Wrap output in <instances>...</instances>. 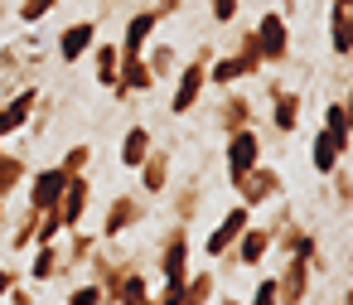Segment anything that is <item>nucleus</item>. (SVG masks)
Segmentation results:
<instances>
[{
  "mask_svg": "<svg viewBox=\"0 0 353 305\" xmlns=\"http://www.w3.org/2000/svg\"><path fill=\"white\" fill-rule=\"evenodd\" d=\"M150 218V204H145V194H112L107 199V213H102V242H121L126 233H136L141 223Z\"/></svg>",
  "mask_w": 353,
  "mask_h": 305,
  "instance_id": "4",
  "label": "nucleus"
},
{
  "mask_svg": "<svg viewBox=\"0 0 353 305\" xmlns=\"http://www.w3.org/2000/svg\"><path fill=\"white\" fill-rule=\"evenodd\" d=\"M136 179H141V194H145V199H160V194L174 184V160H170V150L155 146V150L136 165Z\"/></svg>",
  "mask_w": 353,
  "mask_h": 305,
  "instance_id": "19",
  "label": "nucleus"
},
{
  "mask_svg": "<svg viewBox=\"0 0 353 305\" xmlns=\"http://www.w3.org/2000/svg\"><path fill=\"white\" fill-rule=\"evenodd\" d=\"M107 6H112V0H107Z\"/></svg>",
  "mask_w": 353,
  "mask_h": 305,
  "instance_id": "55",
  "label": "nucleus"
},
{
  "mask_svg": "<svg viewBox=\"0 0 353 305\" xmlns=\"http://www.w3.org/2000/svg\"><path fill=\"white\" fill-rule=\"evenodd\" d=\"M63 184H68V175H63L59 165L30 170V179H25V208H34V213L54 208V204H59V194H63Z\"/></svg>",
  "mask_w": 353,
  "mask_h": 305,
  "instance_id": "15",
  "label": "nucleus"
},
{
  "mask_svg": "<svg viewBox=\"0 0 353 305\" xmlns=\"http://www.w3.org/2000/svg\"><path fill=\"white\" fill-rule=\"evenodd\" d=\"M343 160H348V146H339L329 131H314V136H310V170H314L319 179H329Z\"/></svg>",
  "mask_w": 353,
  "mask_h": 305,
  "instance_id": "22",
  "label": "nucleus"
},
{
  "mask_svg": "<svg viewBox=\"0 0 353 305\" xmlns=\"http://www.w3.org/2000/svg\"><path fill=\"white\" fill-rule=\"evenodd\" d=\"M10 218V199H0V223H6Z\"/></svg>",
  "mask_w": 353,
  "mask_h": 305,
  "instance_id": "49",
  "label": "nucleus"
},
{
  "mask_svg": "<svg viewBox=\"0 0 353 305\" xmlns=\"http://www.w3.org/2000/svg\"><path fill=\"white\" fill-rule=\"evenodd\" d=\"M97 35H102V25H97V20H73V25H63V30H59V39H54V44H59V63H68V68H73V63H83V59L92 54Z\"/></svg>",
  "mask_w": 353,
  "mask_h": 305,
  "instance_id": "14",
  "label": "nucleus"
},
{
  "mask_svg": "<svg viewBox=\"0 0 353 305\" xmlns=\"http://www.w3.org/2000/svg\"><path fill=\"white\" fill-rule=\"evenodd\" d=\"M25 179H30V160H25V155H15V150H0V199L20 194V189H25Z\"/></svg>",
  "mask_w": 353,
  "mask_h": 305,
  "instance_id": "31",
  "label": "nucleus"
},
{
  "mask_svg": "<svg viewBox=\"0 0 353 305\" xmlns=\"http://www.w3.org/2000/svg\"><path fill=\"white\" fill-rule=\"evenodd\" d=\"M155 30H160V15H155V10H136V15H126V25H121V39H117L121 59H136V54H145V44L155 39Z\"/></svg>",
  "mask_w": 353,
  "mask_h": 305,
  "instance_id": "20",
  "label": "nucleus"
},
{
  "mask_svg": "<svg viewBox=\"0 0 353 305\" xmlns=\"http://www.w3.org/2000/svg\"><path fill=\"white\" fill-rule=\"evenodd\" d=\"M150 305H179V286H165V291H150Z\"/></svg>",
  "mask_w": 353,
  "mask_h": 305,
  "instance_id": "46",
  "label": "nucleus"
},
{
  "mask_svg": "<svg viewBox=\"0 0 353 305\" xmlns=\"http://www.w3.org/2000/svg\"><path fill=\"white\" fill-rule=\"evenodd\" d=\"M63 237V218L54 213V208H44L39 218H34V247H49V242H59Z\"/></svg>",
  "mask_w": 353,
  "mask_h": 305,
  "instance_id": "37",
  "label": "nucleus"
},
{
  "mask_svg": "<svg viewBox=\"0 0 353 305\" xmlns=\"http://www.w3.org/2000/svg\"><path fill=\"white\" fill-rule=\"evenodd\" d=\"M150 150H155V131H150L145 121H131V126H126V136H121V155H117V160H121V170H131V175H136V165H141Z\"/></svg>",
  "mask_w": 353,
  "mask_h": 305,
  "instance_id": "24",
  "label": "nucleus"
},
{
  "mask_svg": "<svg viewBox=\"0 0 353 305\" xmlns=\"http://www.w3.org/2000/svg\"><path fill=\"white\" fill-rule=\"evenodd\" d=\"M141 59H145V68H150V78H155V83H170V78L179 73V49H174V44H165V39H150Z\"/></svg>",
  "mask_w": 353,
  "mask_h": 305,
  "instance_id": "26",
  "label": "nucleus"
},
{
  "mask_svg": "<svg viewBox=\"0 0 353 305\" xmlns=\"http://www.w3.org/2000/svg\"><path fill=\"white\" fill-rule=\"evenodd\" d=\"M20 281H25V271H15V266H0V300H6V295H10Z\"/></svg>",
  "mask_w": 353,
  "mask_h": 305,
  "instance_id": "44",
  "label": "nucleus"
},
{
  "mask_svg": "<svg viewBox=\"0 0 353 305\" xmlns=\"http://www.w3.org/2000/svg\"><path fill=\"white\" fill-rule=\"evenodd\" d=\"M88 59H92V83H97V88H112V83H117V68H121L117 39H97Z\"/></svg>",
  "mask_w": 353,
  "mask_h": 305,
  "instance_id": "27",
  "label": "nucleus"
},
{
  "mask_svg": "<svg viewBox=\"0 0 353 305\" xmlns=\"http://www.w3.org/2000/svg\"><path fill=\"white\" fill-rule=\"evenodd\" d=\"M34 208H25L20 213V223H15V233H10V252H25V247H34Z\"/></svg>",
  "mask_w": 353,
  "mask_h": 305,
  "instance_id": "38",
  "label": "nucleus"
},
{
  "mask_svg": "<svg viewBox=\"0 0 353 305\" xmlns=\"http://www.w3.org/2000/svg\"><path fill=\"white\" fill-rule=\"evenodd\" d=\"M329 6H353V0H329Z\"/></svg>",
  "mask_w": 353,
  "mask_h": 305,
  "instance_id": "52",
  "label": "nucleus"
},
{
  "mask_svg": "<svg viewBox=\"0 0 353 305\" xmlns=\"http://www.w3.org/2000/svg\"><path fill=\"white\" fill-rule=\"evenodd\" d=\"M271 252H281V262H285V257H295V262H314L324 247H319V233H314V228H305V223H285L281 233H271Z\"/></svg>",
  "mask_w": 353,
  "mask_h": 305,
  "instance_id": "16",
  "label": "nucleus"
},
{
  "mask_svg": "<svg viewBox=\"0 0 353 305\" xmlns=\"http://www.w3.org/2000/svg\"><path fill=\"white\" fill-rule=\"evenodd\" d=\"M0 305H34V286H25V281H20V286H15L6 300H0Z\"/></svg>",
  "mask_w": 353,
  "mask_h": 305,
  "instance_id": "45",
  "label": "nucleus"
},
{
  "mask_svg": "<svg viewBox=\"0 0 353 305\" xmlns=\"http://www.w3.org/2000/svg\"><path fill=\"white\" fill-rule=\"evenodd\" d=\"M97 233H83V228H68L63 237H59V252H63V271H59V281H68V276H78L83 266H88V257L97 252Z\"/></svg>",
  "mask_w": 353,
  "mask_h": 305,
  "instance_id": "21",
  "label": "nucleus"
},
{
  "mask_svg": "<svg viewBox=\"0 0 353 305\" xmlns=\"http://www.w3.org/2000/svg\"><path fill=\"white\" fill-rule=\"evenodd\" d=\"M319 131H329L339 146H348V102H343V97H334V102L324 107V126H319Z\"/></svg>",
  "mask_w": 353,
  "mask_h": 305,
  "instance_id": "33",
  "label": "nucleus"
},
{
  "mask_svg": "<svg viewBox=\"0 0 353 305\" xmlns=\"http://www.w3.org/2000/svg\"><path fill=\"white\" fill-rule=\"evenodd\" d=\"M247 223H252V208H247V204H232V208L213 223V233L203 237V257H213V262H218V257L242 237V228H247Z\"/></svg>",
  "mask_w": 353,
  "mask_h": 305,
  "instance_id": "17",
  "label": "nucleus"
},
{
  "mask_svg": "<svg viewBox=\"0 0 353 305\" xmlns=\"http://www.w3.org/2000/svg\"><path fill=\"white\" fill-rule=\"evenodd\" d=\"M329 179H334V204H339V208H348V204H353V175H348V160H343Z\"/></svg>",
  "mask_w": 353,
  "mask_h": 305,
  "instance_id": "39",
  "label": "nucleus"
},
{
  "mask_svg": "<svg viewBox=\"0 0 353 305\" xmlns=\"http://www.w3.org/2000/svg\"><path fill=\"white\" fill-rule=\"evenodd\" d=\"M0 150H6V141H0Z\"/></svg>",
  "mask_w": 353,
  "mask_h": 305,
  "instance_id": "54",
  "label": "nucleus"
},
{
  "mask_svg": "<svg viewBox=\"0 0 353 305\" xmlns=\"http://www.w3.org/2000/svg\"><path fill=\"white\" fill-rule=\"evenodd\" d=\"M189 257H194V233L184 223H170L165 237H160V247H155V271L165 276V286H184V276L194 271Z\"/></svg>",
  "mask_w": 353,
  "mask_h": 305,
  "instance_id": "3",
  "label": "nucleus"
},
{
  "mask_svg": "<svg viewBox=\"0 0 353 305\" xmlns=\"http://www.w3.org/2000/svg\"><path fill=\"white\" fill-rule=\"evenodd\" d=\"M334 305H348V291H343V295H339V300H334Z\"/></svg>",
  "mask_w": 353,
  "mask_h": 305,
  "instance_id": "51",
  "label": "nucleus"
},
{
  "mask_svg": "<svg viewBox=\"0 0 353 305\" xmlns=\"http://www.w3.org/2000/svg\"><path fill=\"white\" fill-rule=\"evenodd\" d=\"M160 83L150 78V68H145V59L136 54V59H121V68H117V83L107 88L117 102H131V97H145V92H155Z\"/></svg>",
  "mask_w": 353,
  "mask_h": 305,
  "instance_id": "18",
  "label": "nucleus"
},
{
  "mask_svg": "<svg viewBox=\"0 0 353 305\" xmlns=\"http://www.w3.org/2000/svg\"><path fill=\"white\" fill-rule=\"evenodd\" d=\"M88 204H92V175H68V184H63V194L54 204V213L63 218V233L88 223Z\"/></svg>",
  "mask_w": 353,
  "mask_h": 305,
  "instance_id": "13",
  "label": "nucleus"
},
{
  "mask_svg": "<svg viewBox=\"0 0 353 305\" xmlns=\"http://www.w3.org/2000/svg\"><path fill=\"white\" fill-rule=\"evenodd\" d=\"M59 271H63V252H59V242H49V247H34V262H30L25 281L30 286H49V281H59Z\"/></svg>",
  "mask_w": 353,
  "mask_h": 305,
  "instance_id": "28",
  "label": "nucleus"
},
{
  "mask_svg": "<svg viewBox=\"0 0 353 305\" xmlns=\"http://www.w3.org/2000/svg\"><path fill=\"white\" fill-rule=\"evenodd\" d=\"M160 199L170 204V223L194 228V218H199V213H203V204H208V189H203V179H199V175H189L184 184H170Z\"/></svg>",
  "mask_w": 353,
  "mask_h": 305,
  "instance_id": "10",
  "label": "nucleus"
},
{
  "mask_svg": "<svg viewBox=\"0 0 353 305\" xmlns=\"http://www.w3.org/2000/svg\"><path fill=\"white\" fill-rule=\"evenodd\" d=\"M237 59H242V68H247V78H256L266 63H261V49H256V35L252 30H242V39H237V49H232Z\"/></svg>",
  "mask_w": 353,
  "mask_h": 305,
  "instance_id": "36",
  "label": "nucleus"
},
{
  "mask_svg": "<svg viewBox=\"0 0 353 305\" xmlns=\"http://www.w3.org/2000/svg\"><path fill=\"white\" fill-rule=\"evenodd\" d=\"M150 10H155L160 20H170V15H179V10H184V0H155Z\"/></svg>",
  "mask_w": 353,
  "mask_h": 305,
  "instance_id": "47",
  "label": "nucleus"
},
{
  "mask_svg": "<svg viewBox=\"0 0 353 305\" xmlns=\"http://www.w3.org/2000/svg\"><path fill=\"white\" fill-rule=\"evenodd\" d=\"M300 107H305L300 92H295V88H281V92L271 97V117H266L271 131H276V136H295V131H300Z\"/></svg>",
  "mask_w": 353,
  "mask_h": 305,
  "instance_id": "23",
  "label": "nucleus"
},
{
  "mask_svg": "<svg viewBox=\"0 0 353 305\" xmlns=\"http://www.w3.org/2000/svg\"><path fill=\"white\" fill-rule=\"evenodd\" d=\"M39 35L30 30V35H20V39H10V44H0V97H10L15 88H25V83H34L39 78Z\"/></svg>",
  "mask_w": 353,
  "mask_h": 305,
  "instance_id": "2",
  "label": "nucleus"
},
{
  "mask_svg": "<svg viewBox=\"0 0 353 305\" xmlns=\"http://www.w3.org/2000/svg\"><path fill=\"white\" fill-rule=\"evenodd\" d=\"M252 35H256V49H261V63H266V68L290 63V20H285L281 10H266V15L252 25Z\"/></svg>",
  "mask_w": 353,
  "mask_h": 305,
  "instance_id": "6",
  "label": "nucleus"
},
{
  "mask_svg": "<svg viewBox=\"0 0 353 305\" xmlns=\"http://www.w3.org/2000/svg\"><path fill=\"white\" fill-rule=\"evenodd\" d=\"M285 223H295V208H290L285 199H276V213H271V223H266V228H271V233H281Z\"/></svg>",
  "mask_w": 353,
  "mask_h": 305,
  "instance_id": "43",
  "label": "nucleus"
},
{
  "mask_svg": "<svg viewBox=\"0 0 353 305\" xmlns=\"http://www.w3.org/2000/svg\"><path fill=\"white\" fill-rule=\"evenodd\" d=\"M310 291H314V271H310V262L285 257L281 271H276V305H310Z\"/></svg>",
  "mask_w": 353,
  "mask_h": 305,
  "instance_id": "11",
  "label": "nucleus"
},
{
  "mask_svg": "<svg viewBox=\"0 0 353 305\" xmlns=\"http://www.w3.org/2000/svg\"><path fill=\"white\" fill-rule=\"evenodd\" d=\"M232 189L242 194L237 204H247V208L256 213V208H266V204H276V199L285 194V170H276V165L256 160V165H252V170H247L237 184H232Z\"/></svg>",
  "mask_w": 353,
  "mask_h": 305,
  "instance_id": "5",
  "label": "nucleus"
},
{
  "mask_svg": "<svg viewBox=\"0 0 353 305\" xmlns=\"http://www.w3.org/2000/svg\"><path fill=\"white\" fill-rule=\"evenodd\" d=\"M68 305H107V300H102L97 281H78V286H68Z\"/></svg>",
  "mask_w": 353,
  "mask_h": 305,
  "instance_id": "40",
  "label": "nucleus"
},
{
  "mask_svg": "<svg viewBox=\"0 0 353 305\" xmlns=\"http://www.w3.org/2000/svg\"><path fill=\"white\" fill-rule=\"evenodd\" d=\"M256 160H261V136H256V126L232 131V136H228V146H223V170H228V184H237V179H242Z\"/></svg>",
  "mask_w": 353,
  "mask_h": 305,
  "instance_id": "9",
  "label": "nucleus"
},
{
  "mask_svg": "<svg viewBox=\"0 0 353 305\" xmlns=\"http://www.w3.org/2000/svg\"><path fill=\"white\" fill-rule=\"evenodd\" d=\"M218 305H242V300H237V295H223V300H218Z\"/></svg>",
  "mask_w": 353,
  "mask_h": 305,
  "instance_id": "50",
  "label": "nucleus"
},
{
  "mask_svg": "<svg viewBox=\"0 0 353 305\" xmlns=\"http://www.w3.org/2000/svg\"><path fill=\"white\" fill-rule=\"evenodd\" d=\"M218 300V271H189L179 286V305H213Z\"/></svg>",
  "mask_w": 353,
  "mask_h": 305,
  "instance_id": "29",
  "label": "nucleus"
},
{
  "mask_svg": "<svg viewBox=\"0 0 353 305\" xmlns=\"http://www.w3.org/2000/svg\"><path fill=\"white\" fill-rule=\"evenodd\" d=\"M39 97H44V92H39L34 83L15 88L10 97H0V141H10V136H20V131L30 126V117H34Z\"/></svg>",
  "mask_w": 353,
  "mask_h": 305,
  "instance_id": "8",
  "label": "nucleus"
},
{
  "mask_svg": "<svg viewBox=\"0 0 353 305\" xmlns=\"http://www.w3.org/2000/svg\"><path fill=\"white\" fill-rule=\"evenodd\" d=\"M252 121H256V102H252L242 88H228V92H218L213 126H218L223 136H232V131H242V126H252Z\"/></svg>",
  "mask_w": 353,
  "mask_h": 305,
  "instance_id": "12",
  "label": "nucleus"
},
{
  "mask_svg": "<svg viewBox=\"0 0 353 305\" xmlns=\"http://www.w3.org/2000/svg\"><path fill=\"white\" fill-rule=\"evenodd\" d=\"M208 15H213V25H232L242 15V0H208Z\"/></svg>",
  "mask_w": 353,
  "mask_h": 305,
  "instance_id": "41",
  "label": "nucleus"
},
{
  "mask_svg": "<svg viewBox=\"0 0 353 305\" xmlns=\"http://www.w3.org/2000/svg\"><path fill=\"white\" fill-rule=\"evenodd\" d=\"M247 305H276V276H261L256 286H252V300Z\"/></svg>",
  "mask_w": 353,
  "mask_h": 305,
  "instance_id": "42",
  "label": "nucleus"
},
{
  "mask_svg": "<svg viewBox=\"0 0 353 305\" xmlns=\"http://www.w3.org/2000/svg\"><path fill=\"white\" fill-rule=\"evenodd\" d=\"M59 170H63V175H92V141H73V146L63 150Z\"/></svg>",
  "mask_w": 353,
  "mask_h": 305,
  "instance_id": "34",
  "label": "nucleus"
},
{
  "mask_svg": "<svg viewBox=\"0 0 353 305\" xmlns=\"http://www.w3.org/2000/svg\"><path fill=\"white\" fill-rule=\"evenodd\" d=\"M112 305H150V276L131 266V271L121 276V286H117V300H112Z\"/></svg>",
  "mask_w": 353,
  "mask_h": 305,
  "instance_id": "32",
  "label": "nucleus"
},
{
  "mask_svg": "<svg viewBox=\"0 0 353 305\" xmlns=\"http://www.w3.org/2000/svg\"><path fill=\"white\" fill-rule=\"evenodd\" d=\"M266 257H271V228H266V223H247L242 237H237L218 262H223L228 271H252V266H261Z\"/></svg>",
  "mask_w": 353,
  "mask_h": 305,
  "instance_id": "7",
  "label": "nucleus"
},
{
  "mask_svg": "<svg viewBox=\"0 0 353 305\" xmlns=\"http://www.w3.org/2000/svg\"><path fill=\"white\" fill-rule=\"evenodd\" d=\"M242 83H247V68H242L237 54H218V59L208 63V88L228 92V88H242Z\"/></svg>",
  "mask_w": 353,
  "mask_h": 305,
  "instance_id": "30",
  "label": "nucleus"
},
{
  "mask_svg": "<svg viewBox=\"0 0 353 305\" xmlns=\"http://www.w3.org/2000/svg\"><path fill=\"white\" fill-rule=\"evenodd\" d=\"M54 10H59V0H15V20H20V25H30V30H34V25H44Z\"/></svg>",
  "mask_w": 353,
  "mask_h": 305,
  "instance_id": "35",
  "label": "nucleus"
},
{
  "mask_svg": "<svg viewBox=\"0 0 353 305\" xmlns=\"http://www.w3.org/2000/svg\"><path fill=\"white\" fill-rule=\"evenodd\" d=\"M218 59V49L213 44H199V54L189 59V63H179V73L170 78L174 88H170V117H194L199 112V102H203V88H208V63Z\"/></svg>",
  "mask_w": 353,
  "mask_h": 305,
  "instance_id": "1",
  "label": "nucleus"
},
{
  "mask_svg": "<svg viewBox=\"0 0 353 305\" xmlns=\"http://www.w3.org/2000/svg\"><path fill=\"white\" fill-rule=\"evenodd\" d=\"M6 6H10V0H0V10H6Z\"/></svg>",
  "mask_w": 353,
  "mask_h": 305,
  "instance_id": "53",
  "label": "nucleus"
},
{
  "mask_svg": "<svg viewBox=\"0 0 353 305\" xmlns=\"http://www.w3.org/2000/svg\"><path fill=\"white\" fill-rule=\"evenodd\" d=\"M295 10H300V0H281V15H285V20H290Z\"/></svg>",
  "mask_w": 353,
  "mask_h": 305,
  "instance_id": "48",
  "label": "nucleus"
},
{
  "mask_svg": "<svg viewBox=\"0 0 353 305\" xmlns=\"http://www.w3.org/2000/svg\"><path fill=\"white\" fill-rule=\"evenodd\" d=\"M329 49L334 59L353 54V6H329Z\"/></svg>",
  "mask_w": 353,
  "mask_h": 305,
  "instance_id": "25",
  "label": "nucleus"
}]
</instances>
